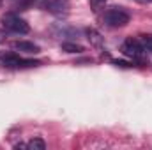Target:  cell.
I'll return each instance as SVG.
<instances>
[{"instance_id": "5bb4252c", "label": "cell", "mask_w": 152, "mask_h": 150, "mask_svg": "<svg viewBox=\"0 0 152 150\" xmlns=\"http://www.w3.org/2000/svg\"><path fill=\"white\" fill-rule=\"evenodd\" d=\"M106 4V0H90V7H94V11H97L99 7H103Z\"/></svg>"}, {"instance_id": "e0dca14e", "label": "cell", "mask_w": 152, "mask_h": 150, "mask_svg": "<svg viewBox=\"0 0 152 150\" xmlns=\"http://www.w3.org/2000/svg\"><path fill=\"white\" fill-rule=\"evenodd\" d=\"M0 5H2V0H0Z\"/></svg>"}, {"instance_id": "6da1fadb", "label": "cell", "mask_w": 152, "mask_h": 150, "mask_svg": "<svg viewBox=\"0 0 152 150\" xmlns=\"http://www.w3.org/2000/svg\"><path fill=\"white\" fill-rule=\"evenodd\" d=\"M0 23H2V27H4L5 30H9V32H12V34H28V30H30L28 23H27L23 18H20L18 14H14V12L4 14V16L0 18Z\"/></svg>"}, {"instance_id": "8992f818", "label": "cell", "mask_w": 152, "mask_h": 150, "mask_svg": "<svg viewBox=\"0 0 152 150\" xmlns=\"http://www.w3.org/2000/svg\"><path fill=\"white\" fill-rule=\"evenodd\" d=\"M0 58H2V62L5 64V67H12V69H16V67H18V62H20L21 57H20L18 53H4Z\"/></svg>"}, {"instance_id": "3957f363", "label": "cell", "mask_w": 152, "mask_h": 150, "mask_svg": "<svg viewBox=\"0 0 152 150\" xmlns=\"http://www.w3.org/2000/svg\"><path fill=\"white\" fill-rule=\"evenodd\" d=\"M103 21L112 27V28H120V27H126L129 23V12L124 11L122 7H112L104 12L103 16Z\"/></svg>"}, {"instance_id": "277c9868", "label": "cell", "mask_w": 152, "mask_h": 150, "mask_svg": "<svg viewBox=\"0 0 152 150\" xmlns=\"http://www.w3.org/2000/svg\"><path fill=\"white\" fill-rule=\"evenodd\" d=\"M41 7L48 12H53V14H62L67 11L69 4L67 0H42L41 2Z\"/></svg>"}, {"instance_id": "4fadbf2b", "label": "cell", "mask_w": 152, "mask_h": 150, "mask_svg": "<svg viewBox=\"0 0 152 150\" xmlns=\"http://www.w3.org/2000/svg\"><path fill=\"white\" fill-rule=\"evenodd\" d=\"M113 66L120 67V69H129V67H133V62H126V60H113Z\"/></svg>"}, {"instance_id": "2e32d148", "label": "cell", "mask_w": 152, "mask_h": 150, "mask_svg": "<svg viewBox=\"0 0 152 150\" xmlns=\"http://www.w3.org/2000/svg\"><path fill=\"white\" fill-rule=\"evenodd\" d=\"M0 41H2V34H0Z\"/></svg>"}, {"instance_id": "9a60e30c", "label": "cell", "mask_w": 152, "mask_h": 150, "mask_svg": "<svg viewBox=\"0 0 152 150\" xmlns=\"http://www.w3.org/2000/svg\"><path fill=\"white\" fill-rule=\"evenodd\" d=\"M136 2H140V4H152V0H136Z\"/></svg>"}, {"instance_id": "30bf717a", "label": "cell", "mask_w": 152, "mask_h": 150, "mask_svg": "<svg viewBox=\"0 0 152 150\" xmlns=\"http://www.w3.org/2000/svg\"><path fill=\"white\" fill-rule=\"evenodd\" d=\"M27 149H34V150H44L46 149V143L41 140V138H34L27 143Z\"/></svg>"}, {"instance_id": "5b68a950", "label": "cell", "mask_w": 152, "mask_h": 150, "mask_svg": "<svg viewBox=\"0 0 152 150\" xmlns=\"http://www.w3.org/2000/svg\"><path fill=\"white\" fill-rule=\"evenodd\" d=\"M12 50L21 51V53H27V55H36V53L41 51V48H39L37 44H34L30 41H14L12 42Z\"/></svg>"}, {"instance_id": "8fae6325", "label": "cell", "mask_w": 152, "mask_h": 150, "mask_svg": "<svg viewBox=\"0 0 152 150\" xmlns=\"http://www.w3.org/2000/svg\"><path fill=\"white\" fill-rule=\"evenodd\" d=\"M12 2H14V9H20V11H23L34 4V0H12Z\"/></svg>"}, {"instance_id": "7c38bea8", "label": "cell", "mask_w": 152, "mask_h": 150, "mask_svg": "<svg viewBox=\"0 0 152 150\" xmlns=\"http://www.w3.org/2000/svg\"><path fill=\"white\" fill-rule=\"evenodd\" d=\"M140 42H142V46L145 48V50H149L152 51V36H140Z\"/></svg>"}, {"instance_id": "52a82bcc", "label": "cell", "mask_w": 152, "mask_h": 150, "mask_svg": "<svg viewBox=\"0 0 152 150\" xmlns=\"http://www.w3.org/2000/svg\"><path fill=\"white\" fill-rule=\"evenodd\" d=\"M85 36L90 41V44H94V46H101L103 44V37H101V34L96 28H85Z\"/></svg>"}, {"instance_id": "ba28073f", "label": "cell", "mask_w": 152, "mask_h": 150, "mask_svg": "<svg viewBox=\"0 0 152 150\" xmlns=\"http://www.w3.org/2000/svg\"><path fill=\"white\" fill-rule=\"evenodd\" d=\"M60 50L66 51V53H83L85 51V48L81 44H78V42H62Z\"/></svg>"}, {"instance_id": "7a4b0ae2", "label": "cell", "mask_w": 152, "mask_h": 150, "mask_svg": "<svg viewBox=\"0 0 152 150\" xmlns=\"http://www.w3.org/2000/svg\"><path fill=\"white\" fill-rule=\"evenodd\" d=\"M120 51L134 62H145V48L142 46V42L138 39H126L120 46Z\"/></svg>"}, {"instance_id": "9c48e42d", "label": "cell", "mask_w": 152, "mask_h": 150, "mask_svg": "<svg viewBox=\"0 0 152 150\" xmlns=\"http://www.w3.org/2000/svg\"><path fill=\"white\" fill-rule=\"evenodd\" d=\"M37 66H41V62H39V60H32V58L25 60V58H20V62H18V67H16V69H28V67H37Z\"/></svg>"}]
</instances>
